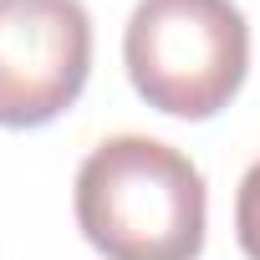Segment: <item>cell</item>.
<instances>
[{"label":"cell","mask_w":260,"mask_h":260,"mask_svg":"<svg viewBox=\"0 0 260 260\" xmlns=\"http://www.w3.org/2000/svg\"><path fill=\"white\" fill-rule=\"evenodd\" d=\"M77 230L107 260H199L204 174L174 143L117 133L77 169Z\"/></svg>","instance_id":"obj_1"},{"label":"cell","mask_w":260,"mask_h":260,"mask_svg":"<svg viewBox=\"0 0 260 260\" xmlns=\"http://www.w3.org/2000/svg\"><path fill=\"white\" fill-rule=\"evenodd\" d=\"M122 61L148 107L204 122L245 87V11L235 0H138L122 31Z\"/></svg>","instance_id":"obj_2"},{"label":"cell","mask_w":260,"mask_h":260,"mask_svg":"<svg viewBox=\"0 0 260 260\" xmlns=\"http://www.w3.org/2000/svg\"><path fill=\"white\" fill-rule=\"evenodd\" d=\"M92 72L82 0H0V127H46Z\"/></svg>","instance_id":"obj_3"},{"label":"cell","mask_w":260,"mask_h":260,"mask_svg":"<svg viewBox=\"0 0 260 260\" xmlns=\"http://www.w3.org/2000/svg\"><path fill=\"white\" fill-rule=\"evenodd\" d=\"M235 240L250 260H260V158L245 169L240 194H235Z\"/></svg>","instance_id":"obj_4"}]
</instances>
